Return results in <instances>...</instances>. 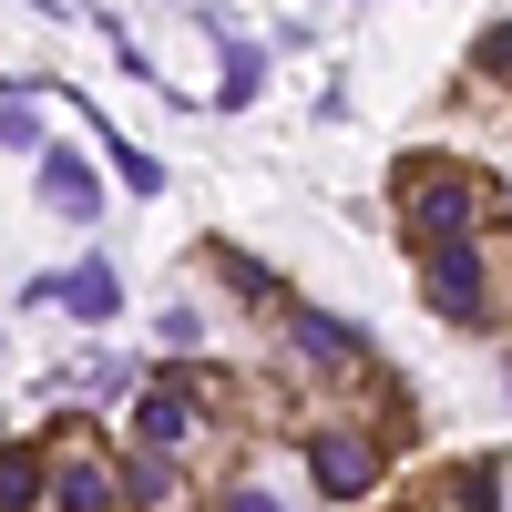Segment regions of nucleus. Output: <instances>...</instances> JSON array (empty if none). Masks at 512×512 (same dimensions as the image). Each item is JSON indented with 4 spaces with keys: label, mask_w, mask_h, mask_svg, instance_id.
<instances>
[{
    "label": "nucleus",
    "mask_w": 512,
    "mask_h": 512,
    "mask_svg": "<svg viewBox=\"0 0 512 512\" xmlns=\"http://www.w3.org/2000/svg\"><path fill=\"white\" fill-rule=\"evenodd\" d=\"M400 216L420 246H451V236H472L492 216V185L472 175V164H431V154H410L400 164Z\"/></svg>",
    "instance_id": "obj_1"
},
{
    "label": "nucleus",
    "mask_w": 512,
    "mask_h": 512,
    "mask_svg": "<svg viewBox=\"0 0 512 512\" xmlns=\"http://www.w3.org/2000/svg\"><path fill=\"white\" fill-rule=\"evenodd\" d=\"M236 390H226V379L216 369H185V379H154V390H144V451H164V461H175V451H195V431H205V410H226Z\"/></svg>",
    "instance_id": "obj_2"
},
{
    "label": "nucleus",
    "mask_w": 512,
    "mask_h": 512,
    "mask_svg": "<svg viewBox=\"0 0 512 512\" xmlns=\"http://www.w3.org/2000/svg\"><path fill=\"white\" fill-rule=\"evenodd\" d=\"M420 287L451 328H492V297H482V246L451 236V246H420Z\"/></svg>",
    "instance_id": "obj_3"
},
{
    "label": "nucleus",
    "mask_w": 512,
    "mask_h": 512,
    "mask_svg": "<svg viewBox=\"0 0 512 512\" xmlns=\"http://www.w3.org/2000/svg\"><path fill=\"white\" fill-rule=\"evenodd\" d=\"M41 492H52L62 512H113V461L82 441V431H62V461L41 472Z\"/></svg>",
    "instance_id": "obj_4"
},
{
    "label": "nucleus",
    "mask_w": 512,
    "mask_h": 512,
    "mask_svg": "<svg viewBox=\"0 0 512 512\" xmlns=\"http://www.w3.org/2000/svg\"><path fill=\"white\" fill-rule=\"evenodd\" d=\"M308 472H318L328 502H359V492L379 482V441H369V431H318V441H308Z\"/></svg>",
    "instance_id": "obj_5"
},
{
    "label": "nucleus",
    "mask_w": 512,
    "mask_h": 512,
    "mask_svg": "<svg viewBox=\"0 0 512 512\" xmlns=\"http://www.w3.org/2000/svg\"><path fill=\"white\" fill-rule=\"evenodd\" d=\"M492 492H502V472H492V461H451V472H431L410 502H420V512H502Z\"/></svg>",
    "instance_id": "obj_6"
},
{
    "label": "nucleus",
    "mask_w": 512,
    "mask_h": 512,
    "mask_svg": "<svg viewBox=\"0 0 512 512\" xmlns=\"http://www.w3.org/2000/svg\"><path fill=\"white\" fill-rule=\"evenodd\" d=\"M41 205H52V216H72V226H93V216H103L93 164H82V154H41Z\"/></svg>",
    "instance_id": "obj_7"
},
{
    "label": "nucleus",
    "mask_w": 512,
    "mask_h": 512,
    "mask_svg": "<svg viewBox=\"0 0 512 512\" xmlns=\"http://www.w3.org/2000/svg\"><path fill=\"white\" fill-rule=\"evenodd\" d=\"M287 328H297V349H308L318 369H359V328H349V318H318V308H287Z\"/></svg>",
    "instance_id": "obj_8"
},
{
    "label": "nucleus",
    "mask_w": 512,
    "mask_h": 512,
    "mask_svg": "<svg viewBox=\"0 0 512 512\" xmlns=\"http://www.w3.org/2000/svg\"><path fill=\"white\" fill-rule=\"evenodd\" d=\"M62 297H72V308H82V318H93V328H103V318L123 308V277H113V267H82V277H72Z\"/></svg>",
    "instance_id": "obj_9"
},
{
    "label": "nucleus",
    "mask_w": 512,
    "mask_h": 512,
    "mask_svg": "<svg viewBox=\"0 0 512 512\" xmlns=\"http://www.w3.org/2000/svg\"><path fill=\"white\" fill-rule=\"evenodd\" d=\"M0 512H41V461L31 451H0Z\"/></svg>",
    "instance_id": "obj_10"
},
{
    "label": "nucleus",
    "mask_w": 512,
    "mask_h": 512,
    "mask_svg": "<svg viewBox=\"0 0 512 512\" xmlns=\"http://www.w3.org/2000/svg\"><path fill=\"white\" fill-rule=\"evenodd\" d=\"M256 82H267V52L226 31V93H216V103H256Z\"/></svg>",
    "instance_id": "obj_11"
},
{
    "label": "nucleus",
    "mask_w": 512,
    "mask_h": 512,
    "mask_svg": "<svg viewBox=\"0 0 512 512\" xmlns=\"http://www.w3.org/2000/svg\"><path fill=\"white\" fill-rule=\"evenodd\" d=\"M123 492H134V502H175V461H164V451H134V461H123Z\"/></svg>",
    "instance_id": "obj_12"
},
{
    "label": "nucleus",
    "mask_w": 512,
    "mask_h": 512,
    "mask_svg": "<svg viewBox=\"0 0 512 512\" xmlns=\"http://www.w3.org/2000/svg\"><path fill=\"white\" fill-rule=\"evenodd\" d=\"M0 134H11V144H31V134H41V113H31V93H11V103H0Z\"/></svg>",
    "instance_id": "obj_13"
},
{
    "label": "nucleus",
    "mask_w": 512,
    "mask_h": 512,
    "mask_svg": "<svg viewBox=\"0 0 512 512\" xmlns=\"http://www.w3.org/2000/svg\"><path fill=\"white\" fill-rule=\"evenodd\" d=\"M482 72H492V82H512V31H482Z\"/></svg>",
    "instance_id": "obj_14"
},
{
    "label": "nucleus",
    "mask_w": 512,
    "mask_h": 512,
    "mask_svg": "<svg viewBox=\"0 0 512 512\" xmlns=\"http://www.w3.org/2000/svg\"><path fill=\"white\" fill-rule=\"evenodd\" d=\"M226 512H287L277 492H226Z\"/></svg>",
    "instance_id": "obj_15"
}]
</instances>
